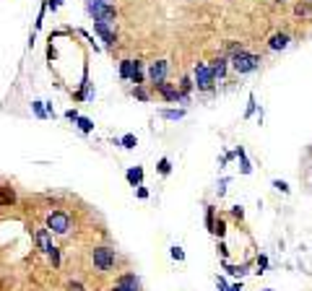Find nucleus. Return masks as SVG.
Masks as SVG:
<instances>
[{
	"label": "nucleus",
	"mask_w": 312,
	"mask_h": 291,
	"mask_svg": "<svg viewBox=\"0 0 312 291\" xmlns=\"http://www.w3.org/2000/svg\"><path fill=\"white\" fill-rule=\"evenodd\" d=\"M258 112V102H255V94H250L247 96V110H245V120H250V117H253Z\"/></svg>",
	"instance_id": "nucleus-22"
},
{
	"label": "nucleus",
	"mask_w": 312,
	"mask_h": 291,
	"mask_svg": "<svg viewBox=\"0 0 312 291\" xmlns=\"http://www.w3.org/2000/svg\"><path fill=\"white\" fill-rule=\"evenodd\" d=\"M37 244H39V250L44 255H50L55 250V244H52V237H50V229H39L37 232Z\"/></svg>",
	"instance_id": "nucleus-11"
},
{
	"label": "nucleus",
	"mask_w": 312,
	"mask_h": 291,
	"mask_svg": "<svg viewBox=\"0 0 312 291\" xmlns=\"http://www.w3.org/2000/svg\"><path fill=\"white\" fill-rule=\"evenodd\" d=\"M289 42H291V39H289L286 32H276V34L268 39V47H271L273 52H278V50H286V47H289Z\"/></svg>",
	"instance_id": "nucleus-12"
},
{
	"label": "nucleus",
	"mask_w": 312,
	"mask_h": 291,
	"mask_svg": "<svg viewBox=\"0 0 312 291\" xmlns=\"http://www.w3.org/2000/svg\"><path fill=\"white\" fill-rule=\"evenodd\" d=\"M156 91L162 94V99L164 102H180V88L175 86V83H169V81H162V83H156L153 86Z\"/></svg>",
	"instance_id": "nucleus-9"
},
{
	"label": "nucleus",
	"mask_w": 312,
	"mask_h": 291,
	"mask_svg": "<svg viewBox=\"0 0 312 291\" xmlns=\"http://www.w3.org/2000/svg\"><path fill=\"white\" fill-rule=\"evenodd\" d=\"M47 229H50L52 234H68L70 216H68L65 211H52L50 216H47Z\"/></svg>",
	"instance_id": "nucleus-5"
},
{
	"label": "nucleus",
	"mask_w": 312,
	"mask_h": 291,
	"mask_svg": "<svg viewBox=\"0 0 312 291\" xmlns=\"http://www.w3.org/2000/svg\"><path fill=\"white\" fill-rule=\"evenodd\" d=\"M265 291H271V288H265Z\"/></svg>",
	"instance_id": "nucleus-47"
},
{
	"label": "nucleus",
	"mask_w": 312,
	"mask_h": 291,
	"mask_svg": "<svg viewBox=\"0 0 312 291\" xmlns=\"http://www.w3.org/2000/svg\"><path fill=\"white\" fill-rule=\"evenodd\" d=\"M216 286H218V291H229V283H226L224 275H218V278H216Z\"/></svg>",
	"instance_id": "nucleus-36"
},
{
	"label": "nucleus",
	"mask_w": 312,
	"mask_h": 291,
	"mask_svg": "<svg viewBox=\"0 0 312 291\" xmlns=\"http://www.w3.org/2000/svg\"><path fill=\"white\" fill-rule=\"evenodd\" d=\"M135 195H138V198H140V201H146V198H148V190H146V187H143V185H140V187H138V190H135Z\"/></svg>",
	"instance_id": "nucleus-41"
},
{
	"label": "nucleus",
	"mask_w": 312,
	"mask_h": 291,
	"mask_svg": "<svg viewBox=\"0 0 312 291\" xmlns=\"http://www.w3.org/2000/svg\"><path fill=\"white\" fill-rule=\"evenodd\" d=\"M78 117H81V115H78V110H68L65 112V120H70V122H75Z\"/></svg>",
	"instance_id": "nucleus-40"
},
{
	"label": "nucleus",
	"mask_w": 312,
	"mask_h": 291,
	"mask_svg": "<svg viewBox=\"0 0 312 291\" xmlns=\"http://www.w3.org/2000/svg\"><path fill=\"white\" fill-rule=\"evenodd\" d=\"M185 115H187V112L182 110V107H180V110H162V112H159V117H162V120H169V122H177V120H182Z\"/></svg>",
	"instance_id": "nucleus-19"
},
{
	"label": "nucleus",
	"mask_w": 312,
	"mask_h": 291,
	"mask_svg": "<svg viewBox=\"0 0 312 291\" xmlns=\"http://www.w3.org/2000/svg\"><path fill=\"white\" fill-rule=\"evenodd\" d=\"M143 78H146V70H143V63H140V60H133V78H130V83H135V86H140V83H143Z\"/></svg>",
	"instance_id": "nucleus-16"
},
{
	"label": "nucleus",
	"mask_w": 312,
	"mask_h": 291,
	"mask_svg": "<svg viewBox=\"0 0 312 291\" xmlns=\"http://www.w3.org/2000/svg\"><path fill=\"white\" fill-rule=\"evenodd\" d=\"M242 50H245L242 44H237V42H226V52H229L231 57H234V55H240Z\"/></svg>",
	"instance_id": "nucleus-30"
},
{
	"label": "nucleus",
	"mask_w": 312,
	"mask_h": 291,
	"mask_svg": "<svg viewBox=\"0 0 312 291\" xmlns=\"http://www.w3.org/2000/svg\"><path fill=\"white\" fill-rule=\"evenodd\" d=\"M65 291H86V288H84L81 283H78V281H70V283L65 286Z\"/></svg>",
	"instance_id": "nucleus-39"
},
{
	"label": "nucleus",
	"mask_w": 312,
	"mask_h": 291,
	"mask_svg": "<svg viewBox=\"0 0 312 291\" xmlns=\"http://www.w3.org/2000/svg\"><path fill=\"white\" fill-rule=\"evenodd\" d=\"M75 125L81 128V133H91V130H94V122H91L89 117H78V120H75Z\"/></svg>",
	"instance_id": "nucleus-27"
},
{
	"label": "nucleus",
	"mask_w": 312,
	"mask_h": 291,
	"mask_svg": "<svg viewBox=\"0 0 312 291\" xmlns=\"http://www.w3.org/2000/svg\"><path fill=\"white\" fill-rule=\"evenodd\" d=\"M120 78L122 81L133 78V60H120Z\"/></svg>",
	"instance_id": "nucleus-20"
},
{
	"label": "nucleus",
	"mask_w": 312,
	"mask_h": 291,
	"mask_svg": "<svg viewBox=\"0 0 312 291\" xmlns=\"http://www.w3.org/2000/svg\"><path fill=\"white\" fill-rule=\"evenodd\" d=\"M224 270H226V273H231V275H240V278L247 273V268H245V265H231L229 260H224Z\"/></svg>",
	"instance_id": "nucleus-21"
},
{
	"label": "nucleus",
	"mask_w": 312,
	"mask_h": 291,
	"mask_svg": "<svg viewBox=\"0 0 312 291\" xmlns=\"http://www.w3.org/2000/svg\"><path fill=\"white\" fill-rule=\"evenodd\" d=\"M234 154H237V159H240V172H242L245 177H250V174H253V164H250V159H247V154H245V148L237 146V151H234Z\"/></svg>",
	"instance_id": "nucleus-14"
},
{
	"label": "nucleus",
	"mask_w": 312,
	"mask_h": 291,
	"mask_svg": "<svg viewBox=\"0 0 312 291\" xmlns=\"http://www.w3.org/2000/svg\"><path fill=\"white\" fill-rule=\"evenodd\" d=\"M0 286H3V281H0Z\"/></svg>",
	"instance_id": "nucleus-46"
},
{
	"label": "nucleus",
	"mask_w": 312,
	"mask_h": 291,
	"mask_svg": "<svg viewBox=\"0 0 312 291\" xmlns=\"http://www.w3.org/2000/svg\"><path fill=\"white\" fill-rule=\"evenodd\" d=\"M231 216L242 221V219H245V208H242V206H234V208H231Z\"/></svg>",
	"instance_id": "nucleus-35"
},
{
	"label": "nucleus",
	"mask_w": 312,
	"mask_h": 291,
	"mask_svg": "<svg viewBox=\"0 0 312 291\" xmlns=\"http://www.w3.org/2000/svg\"><path fill=\"white\" fill-rule=\"evenodd\" d=\"M133 96H135L138 102H148V99H151V96H148V91H146L143 86H135V88H133Z\"/></svg>",
	"instance_id": "nucleus-28"
},
{
	"label": "nucleus",
	"mask_w": 312,
	"mask_h": 291,
	"mask_svg": "<svg viewBox=\"0 0 312 291\" xmlns=\"http://www.w3.org/2000/svg\"><path fill=\"white\" fill-rule=\"evenodd\" d=\"M115 146H122V148H135L138 146V138H135V133H125L122 138H115Z\"/></svg>",
	"instance_id": "nucleus-17"
},
{
	"label": "nucleus",
	"mask_w": 312,
	"mask_h": 291,
	"mask_svg": "<svg viewBox=\"0 0 312 291\" xmlns=\"http://www.w3.org/2000/svg\"><path fill=\"white\" fill-rule=\"evenodd\" d=\"M276 3H286V0H276Z\"/></svg>",
	"instance_id": "nucleus-45"
},
{
	"label": "nucleus",
	"mask_w": 312,
	"mask_h": 291,
	"mask_svg": "<svg viewBox=\"0 0 312 291\" xmlns=\"http://www.w3.org/2000/svg\"><path fill=\"white\" fill-rule=\"evenodd\" d=\"M294 16H299V19L312 16V0H302V3H296L294 6Z\"/></svg>",
	"instance_id": "nucleus-18"
},
{
	"label": "nucleus",
	"mask_w": 312,
	"mask_h": 291,
	"mask_svg": "<svg viewBox=\"0 0 312 291\" xmlns=\"http://www.w3.org/2000/svg\"><path fill=\"white\" fill-rule=\"evenodd\" d=\"M169 255L175 257V260H185V252H182V247H180V244H175V247L169 250Z\"/></svg>",
	"instance_id": "nucleus-32"
},
{
	"label": "nucleus",
	"mask_w": 312,
	"mask_h": 291,
	"mask_svg": "<svg viewBox=\"0 0 312 291\" xmlns=\"http://www.w3.org/2000/svg\"><path fill=\"white\" fill-rule=\"evenodd\" d=\"M60 6H62V0H47V8H50L52 13H55V11H60Z\"/></svg>",
	"instance_id": "nucleus-37"
},
{
	"label": "nucleus",
	"mask_w": 312,
	"mask_h": 291,
	"mask_svg": "<svg viewBox=\"0 0 312 291\" xmlns=\"http://www.w3.org/2000/svg\"><path fill=\"white\" fill-rule=\"evenodd\" d=\"M229 68H231V65H229V57H226V55H218V57L211 60V70H213V75H216V81H224Z\"/></svg>",
	"instance_id": "nucleus-10"
},
{
	"label": "nucleus",
	"mask_w": 312,
	"mask_h": 291,
	"mask_svg": "<svg viewBox=\"0 0 312 291\" xmlns=\"http://www.w3.org/2000/svg\"><path fill=\"white\" fill-rule=\"evenodd\" d=\"M91 260H94V265H97V270L107 273V270H112L115 268V250L112 247H94L91 250Z\"/></svg>",
	"instance_id": "nucleus-4"
},
{
	"label": "nucleus",
	"mask_w": 312,
	"mask_h": 291,
	"mask_svg": "<svg viewBox=\"0 0 312 291\" xmlns=\"http://www.w3.org/2000/svg\"><path fill=\"white\" fill-rule=\"evenodd\" d=\"M31 110H34V115H37L39 120H47V117H50V115H47L44 102H31Z\"/></svg>",
	"instance_id": "nucleus-24"
},
{
	"label": "nucleus",
	"mask_w": 312,
	"mask_h": 291,
	"mask_svg": "<svg viewBox=\"0 0 312 291\" xmlns=\"http://www.w3.org/2000/svg\"><path fill=\"white\" fill-rule=\"evenodd\" d=\"M260 55H255V52H247V50H242L240 55H234V57H229V65H231V70L234 73H240V75H245V73H255L258 68H260Z\"/></svg>",
	"instance_id": "nucleus-1"
},
{
	"label": "nucleus",
	"mask_w": 312,
	"mask_h": 291,
	"mask_svg": "<svg viewBox=\"0 0 312 291\" xmlns=\"http://www.w3.org/2000/svg\"><path fill=\"white\" fill-rule=\"evenodd\" d=\"M47 257L52 260V265H55V268H60V250H57V247H55V250H52L50 255H47Z\"/></svg>",
	"instance_id": "nucleus-33"
},
{
	"label": "nucleus",
	"mask_w": 312,
	"mask_h": 291,
	"mask_svg": "<svg viewBox=\"0 0 312 291\" xmlns=\"http://www.w3.org/2000/svg\"><path fill=\"white\" fill-rule=\"evenodd\" d=\"M138 288H140V278L135 273L120 275V278L115 281V286H112V291H138Z\"/></svg>",
	"instance_id": "nucleus-8"
},
{
	"label": "nucleus",
	"mask_w": 312,
	"mask_h": 291,
	"mask_svg": "<svg viewBox=\"0 0 312 291\" xmlns=\"http://www.w3.org/2000/svg\"><path fill=\"white\" fill-rule=\"evenodd\" d=\"M16 203V190L11 185H3L0 187V206H13Z\"/></svg>",
	"instance_id": "nucleus-15"
},
{
	"label": "nucleus",
	"mask_w": 312,
	"mask_h": 291,
	"mask_svg": "<svg viewBox=\"0 0 312 291\" xmlns=\"http://www.w3.org/2000/svg\"><path fill=\"white\" fill-rule=\"evenodd\" d=\"M125 177H128V182L133 187H140L143 185V166H130V169L125 172Z\"/></svg>",
	"instance_id": "nucleus-13"
},
{
	"label": "nucleus",
	"mask_w": 312,
	"mask_h": 291,
	"mask_svg": "<svg viewBox=\"0 0 312 291\" xmlns=\"http://www.w3.org/2000/svg\"><path fill=\"white\" fill-rule=\"evenodd\" d=\"M193 81H195L198 91H211L213 83H216V75H213L211 65H208V63H198V65L193 68Z\"/></svg>",
	"instance_id": "nucleus-3"
},
{
	"label": "nucleus",
	"mask_w": 312,
	"mask_h": 291,
	"mask_svg": "<svg viewBox=\"0 0 312 291\" xmlns=\"http://www.w3.org/2000/svg\"><path fill=\"white\" fill-rule=\"evenodd\" d=\"M211 234H213V237H218V239H224V237H226V221H221V219H218Z\"/></svg>",
	"instance_id": "nucleus-26"
},
{
	"label": "nucleus",
	"mask_w": 312,
	"mask_h": 291,
	"mask_svg": "<svg viewBox=\"0 0 312 291\" xmlns=\"http://www.w3.org/2000/svg\"><path fill=\"white\" fill-rule=\"evenodd\" d=\"M229 291H242V283H231V286H229Z\"/></svg>",
	"instance_id": "nucleus-42"
},
{
	"label": "nucleus",
	"mask_w": 312,
	"mask_h": 291,
	"mask_svg": "<svg viewBox=\"0 0 312 291\" xmlns=\"http://www.w3.org/2000/svg\"><path fill=\"white\" fill-rule=\"evenodd\" d=\"M94 32H97V37L104 42V47L112 50L115 44H117V32L112 29V24H99V21H94Z\"/></svg>",
	"instance_id": "nucleus-6"
},
{
	"label": "nucleus",
	"mask_w": 312,
	"mask_h": 291,
	"mask_svg": "<svg viewBox=\"0 0 312 291\" xmlns=\"http://www.w3.org/2000/svg\"><path fill=\"white\" fill-rule=\"evenodd\" d=\"M86 8L94 16V21H99V24H115L117 21V8H115L112 0H109V3H94V6H86Z\"/></svg>",
	"instance_id": "nucleus-2"
},
{
	"label": "nucleus",
	"mask_w": 312,
	"mask_h": 291,
	"mask_svg": "<svg viewBox=\"0 0 312 291\" xmlns=\"http://www.w3.org/2000/svg\"><path fill=\"white\" fill-rule=\"evenodd\" d=\"M271 185H273L278 192H284V195H289V190H291V187H289V182H284V179H273Z\"/></svg>",
	"instance_id": "nucleus-29"
},
{
	"label": "nucleus",
	"mask_w": 312,
	"mask_h": 291,
	"mask_svg": "<svg viewBox=\"0 0 312 291\" xmlns=\"http://www.w3.org/2000/svg\"><path fill=\"white\" fill-rule=\"evenodd\" d=\"M218 252H221V257H224V260L229 257V247L224 244V239H218Z\"/></svg>",
	"instance_id": "nucleus-38"
},
{
	"label": "nucleus",
	"mask_w": 312,
	"mask_h": 291,
	"mask_svg": "<svg viewBox=\"0 0 312 291\" xmlns=\"http://www.w3.org/2000/svg\"><path fill=\"white\" fill-rule=\"evenodd\" d=\"M94 3H109V0H89V6H94Z\"/></svg>",
	"instance_id": "nucleus-43"
},
{
	"label": "nucleus",
	"mask_w": 312,
	"mask_h": 291,
	"mask_svg": "<svg viewBox=\"0 0 312 291\" xmlns=\"http://www.w3.org/2000/svg\"><path fill=\"white\" fill-rule=\"evenodd\" d=\"M206 226H208V232H213V226H216V208L213 206H206Z\"/></svg>",
	"instance_id": "nucleus-23"
},
{
	"label": "nucleus",
	"mask_w": 312,
	"mask_h": 291,
	"mask_svg": "<svg viewBox=\"0 0 312 291\" xmlns=\"http://www.w3.org/2000/svg\"><path fill=\"white\" fill-rule=\"evenodd\" d=\"M226 185H229V177H224L221 182H218V187H216V192H218V198H221V195L226 192Z\"/></svg>",
	"instance_id": "nucleus-34"
},
{
	"label": "nucleus",
	"mask_w": 312,
	"mask_h": 291,
	"mask_svg": "<svg viewBox=\"0 0 312 291\" xmlns=\"http://www.w3.org/2000/svg\"><path fill=\"white\" fill-rule=\"evenodd\" d=\"M309 156H312V143H309Z\"/></svg>",
	"instance_id": "nucleus-44"
},
{
	"label": "nucleus",
	"mask_w": 312,
	"mask_h": 291,
	"mask_svg": "<svg viewBox=\"0 0 312 291\" xmlns=\"http://www.w3.org/2000/svg\"><path fill=\"white\" fill-rule=\"evenodd\" d=\"M265 268H268V257L258 255V270H255V273H265Z\"/></svg>",
	"instance_id": "nucleus-31"
},
{
	"label": "nucleus",
	"mask_w": 312,
	"mask_h": 291,
	"mask_svg": "<svg viewBox=\"0 0 312 291\" xmlns=\"http://www.w3.org/2000/svg\"><path fill=\"white\" fill-rule=\"evenodd\" d=\"M156 169H159V174H162V177H167V174L172 172V161H169L167 156H162V159H159V164H156Z\"/></svg>",
	"instance_id": "nucleus-25"
},
{
	"label": "nucleus",
	"mask_w": 312,
	"mask_h": 291,
	"mask_svg": "<svg viewBox=\"0 0 312 291\" xmlns=\"http://www.w3.org/2000/svg\"><path fill=\"white\" fill-rule=\"evenodd\" d=\"M167 73H169V63H167V60H156V63L148 65V78H151L153 86L167 81Z\"/></svg>",
	"instance_id": "nucleus-7"
}]
</instances>
